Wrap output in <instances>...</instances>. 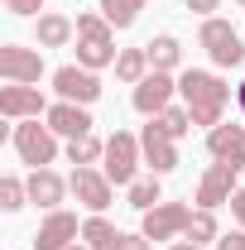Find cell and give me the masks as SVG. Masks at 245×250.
I'll use <instances>...</instances> for the list:
<instances>
[{
  "label": "cell",
  "mask_w": 245,
  "mask_h": 250,
  "mask_svg": "<svg viewBox=\"0 0 245 250\" xmlns=\"http://www.w3.org/2000/svg\"><path fill=\"white\" fill-rule=\"evenodd\" d=\"M178 96H183V106L192 111V125H221L226 116V101H231V87L216 77V72H202V67H187L183 77H178Z\"/></svg>",
  "instance_id": "6da1fadb"
},
{
  "label": "cell",
  "mask_w": 245,
  "mask_h": 250,
  "mask_svg": "<svg viewBox=\"0 0 245 250\" xmlns=\"http://www.w3.org/2000/svg\"><path fill=\"white\" fill-rule=\"evenodd\" d=\"M121 58L116 53V29H111V20L101 15V10H82L77 15V62L82 67H111V62Z\"/></svg>",
  "instance_id": "7a4b0ae2"
},
{
  "label": "cell",
  "mask_w": 245,
  "mask_h": 250,
  "mask_svg": "<svg viewBox=\"0 0 245 250\" xmlns=\"http://www.w3.org/2000/svg\"><path fill=\"white\" fill-rule=\"evenodd\" d=\"M197 43L207 48V58L216 62V67H241L245 62V39L241 29L231 24V20H202V29H197Z\"/></svg>",
  "instance_id": "3957f363"
},
{
  "label": "cell",
  "mask_w": 245,
  "mask_h": 250,
  "mask_svg": "<svg viewBox=\"0 0 245 250\" xmlns=\"http://www.w3.org/2000/svg\"><path fill=\"white\" fill-rule=\"evenodd\" d=\"M15 149L29 168H48L58 159V135L39 121H15Z\"/></svg>",
  "instance_id": "277c9868"
},
{
  "label": "cell",
  "mask_w": 245,
  "mask_h": 250,
  "mask_svg": "<svg viewBox=\"0 0 245 250\" xmlns=\"http://www.w3.org/2000/svg\"><path fill=\"white\" fill-rule=\"evenodd\" d=\"M140 159H144L140 140H135V135H125V130H116V135L106 140V168H101V173H106L116 188H130V183H135Z\"/></svg>",
  "instance_id": "5b68a950"
},
{
  "label": "cell",
  "mask_w": 245,
  "mask_h": 250,
  "mask_svg": "<svg viewBox=\"0 0 245 250\" xmlns=\"http://www.w3.org/2000/svg\"><path fill=\"white\" fill-rule=\"evenodd\" d=\"M187 221H192V207H187V202H159L154 212H144L140 236H149L154 246H159V241H183Z\"/></svg>",
  "instance_id": "8992f818"
},
{
  "label": "cell",
  "mask_w": 245,
  "mask_h": 250,
  "mask_svg": "<svg viewBox=\"0 0 245 250\" xmlns=\"http://www.w3.org/2000/svg\"><path fill=\"white\" fill-rule=\"evenodd\" d=\"M140 149H144V164H149V173H173L178 168V140L163 130L159 121H149L144 130H140Z\"/></svg>",
  "instance_id": "52a82bcc"
},
{
  "label": "cell",
  "mask_w": 245,
  "mask_h": 250,
  "mask_svg": "<svg viewBox=\"0 0 245 250\" xmlns=\"http://www.w3.org/2000/svg\"><path fill=\"white\" fill-rule=\"evenodd\" d=\"M0 116H5V121H39V116H48V101H43L39 87L5 82V87H0Z\"/></svg>",
  "instance_id": "ba28073f"
},
{
  "label": "cell",
  "mask_w": 245,
  "mask_h": 250,
  "mask_svg": "<svg viewBox=\"0 0 245 250\" xmlns=\"http://www.w3.org/2000/svg\"><path fill=\"white\" fill-rule=\"evenodd\" d=\"M0 77H5V82L39 87V77H43V53H39V48H20V43H5V48H0Z\"/></svg>",
  "instance_id": "9c48e42d"
},
{
  "label": "cell",
  "mask_w": 245,
  "mask_h": 250,
  "mask_svg": "<svg viewBox=\"0 0 245 250\" xmlns=\"http://www.w3.org/2000/svg\"><path fill=\"white\" fill-rule=\"evenodd\" d=\"M53 92H58L62 101L92 106L96 96H101V77H96L92 67H58V72H53Z\"/></svg>",
  "instance_id": "30bf717a"
},
{
  "label": "cell",
  "mask_w": 245,
  "mask_h": 250,
  "mask_svg": "<svg viewBox=\"0 0 245 250\" xmlns=\"http://www.w3.org/2000/svg\"><path fill=\"white\" fill-rule=\"evenodd\" d=\"M207 154H212V164H236V168H245V125H231L221 121L207 130Z\"/></svg>",
  "instance_id": "8fae6325"
},
{
  "label": "cell",
  "mask_w": 245,
  "mask_h": 250,
  "mask_svg": "<svg viewBox=\"0 0 245 250\" xmlns=\"http://www.w3.org/2000/svg\"><path fill=\"white\" fill-rule=\"evenodd\" d=\"M173 92H178V82H173V72H149L140 87H135V111L140 116H159V111H168L173 106Z\"/></svg>",
  "instance_id": "7c38bea8"
},
{
  "label": "cell",
  "mask_w": 245,
  "mask_h": 250,
  "mask_svg": "<svg viewBox=\"0 0 245 250\" xmlns=\"http://www.w3.org/2000/svg\"><path fill=\"white\" fill-rule=\"evenodd\" d=\"M236 164H212L207 173H202V183H197V207H207V212H216L221 202H231L236 197Z\"/></svg>",
  "instance_id": "4fadbf2b"
},
{
  "label": "cell",
  "mask_w": 245,
  "mask_h": 250,
  "mask_svg": "<svg viewBox=\"0 0 245 250\" xmlns=\"http://www.w3.org/2000/svg\"><path fill=\"white\" fill-rule=\"evenodd\" d=\"M77 236H82L77 217L58 207V212H48V217H43V226L34 231V250H67L72 241H77Z\"/></svg>",
  "instance_id": "5bb4252c"
},
{
  "label": "cell",
  "mask_w": 245,
  "mask_h": 250,
  "mask_svg": "<svg viewBox=\"0 0 245 250\" xmlns=\"http://www.w3.org/2000/svg\"><path fill=\"white\" fill-rule=\"evenodd\" d=\"M48 130L62 135V140H82V135H92V116H87V106H77V101H58V106H48Z\"/></svg>",
  "instance_id": "9a60e30c"
},
{
  "label": "cell",
  "mask_w": 245,
  "mask_h": 250,
  "mask_svg": "<svg viewBox=\"0 0 245 250\" xmlns=\"http://www.w3.org/2000/svg\"><path fill=\"white\" fill-rule=\"evenodd\" d=\"M72 192H77V202H82L87 212H106L116 183H111L106 173H96V168H77V173H72Z\"/></svg>",
  "instance_id": "2e32d148"
},
{
  "label": "cell",
  "mask_w": 245,
  "mask_h": 250,
  "mask_svg": "<svg viewBox=\"0 0 245 250\" xmlns=\"http://www.w3.org/2000/svg\"><path fill=\"white\" fill-rule=\"evenodd\" d=\"M24 183H29V202H39L43 212H58V207H62V197L72 192V183H62L53 168H34Z\"/></svg>",
  "instance_id": "e0dca14e"
},
{
  "label": "cell",
  "mask_w": 245,
  "mask_h": 250,
  "mask_svg": "<svg viewBox=\"0 0 245 250\" xmlns=\"http://www.w3.org/2000/svg\"><path fill=\"white\" fill-rule=\"evenodd\" d=\"M72 34H77V24H72L67 15H58V10H43V15L34 20V39H39V48H67Z\"/></svg>",
  "instance_id": "ac0fdd59"
},
{
  "label": "cell",
  "mask_w": 245,
  "mask_h": 250,
  "mask_svg": "<svg viewBox=\"0 0 245 250\" xmlns=\"http://www.w3.org/2000/svg\"><path fill=\"white\" fill-rule=\"evenodd\" d=\"M82 241L92 250H125V231H116L101 212H92V217L82 221Z\"/></svg>",
  "instance_id": "d6986e66"
},
{
  "label": "cell",
  "mask_w": 245,
  "mask_h": 250,
  "mask_svg": "<svg viewBox=\"0 0 245 250\" xmlns=\"http://www.w3.org/2000/svg\"><path fill=\"white\" fill-rule=\"evenodd\" d=\"M149 48H121V58H116V77L130 82V87H140L144 77H149Z\"/></svg>",
  "instance_id": "ffe728a7"
},
{
  "label": "cell",
  "mask_w": 245,
  "mask_h": 250,
  "mask_svg": "<svg viewBox=\"0 0 245 250\" xmlns=\"http://www.w3.org/2000/svg\"><path fill=\"white\" fill-rule=\"evenodd\" d=\"M144 48H149V67L154 72H173V67L183 62V43H178L173 34H159V39L144 43Z\"/></svg>",
  "instance_id": "44dd1931"
},
{
  "label": "cell",
  "mask_w": 245,
  "mask_h": 250,
  "mask_svg": "<svg viewBox=\"0 0 245 250\" xmlns=\"http://www.w3.org/2000/svg\"><path fill=\"white\" fill-rule=\"evenodd\" d=\"M159 202H163L159 173H149V178H135V183H130V207H135V212H154Z\"/></svg>",
  "instance_id": "7402d4cb"
},
{
  "label": "cell",
  "mask_w": 245,
  "mask_h": 250,
  "mask_svg": "<svg viewBox=\"0 0 245 250\" xmlns=\"http://www.w3.org/2000/svg\"><path fill=\"white\" fill-rule=\"evenodd\" d=\"M144 5H149V0H101V15L111 20V29H130Z\"/></svg>",
  "instance_id": "603a6c76"
},
{
  "label": "cell",
  "mask_w": 245,
  "mask_h": 250,
  "mask_svg": "<svg viewBox=\"0 0 245 250\" xmlns=\"http://www.w3.org/2000/svg\"><path fill=\"white\" fill-rule=\"evenodd\" d=\"M183 241H192V246H207V241H221V226H216V217L207 212V207H197L192 212V221H187Z\"/></svg>",
  "instance_id": "cb8c5ba5"
},
{
  "label": "cell",
  "mask_w": 245,
  "mask_h": 250,
  "mask_svg": "<svg viewBox=\"0 0 245 250\" xmlns=\"http://www.w3.org/2000/svg\"><path fill=\"white\" fill-rule=\"evenodd\" d=\"M67 159H72L77 168H92L96 159H106V140H96V135H82V140H67Z\"/></svg>",
  "instance_id": "d4e9b609"
},
{
  "label": "cell",
  "mask_w": 245,
  "mask_h": 250,
  "mask_svg": "<svg viewBox=\"0 0 245 250\" xmlns=\"http://www.w3.org/2000/svg\"><path fill=\"white\" fill-rule=\"evenodd\" d=\"M149 121H159L173 140H183L187 130H192V111H187V106H168V111H159V116H149Z\"/></svg>",
  "instance_id": "484cf974"
},
{
  "label": "cell",
  "mask_w": 245,
  "mask_h": 250,
  "mask_svg": "<svg viewBox=\"0 0 245 250\" xmlns=\"http://www.w3.org/2000/svg\"><path fill=\"white\" fill-rule=\"evenodd\" d=\"M24 202H29V183H20L15 173H5V178H0V207H5V212H20Z\"/></svg>",
  "instance_id": "4316f807"
},
{
  "label": "cell",
  "mask_w": 245,
  "mask_h": 250,
  "mask_svg": "<svg viewBox=\"0 0 245 250\" xmlns=\"http://www.w3.org/2000/svg\"><path fill=\"white\" fill-rule=\"evenodd\" d=\"M0 5H5L10 15H39V10H43V0H0Z\"/></svg>",
  "instance_id": "83f0119b"
},
{
  "label": "cell",
  "mask_w": 245,
  "mask_h": 250,
  "mask_svg": "<svg viewBox=\"0 0 245 250\" xmlns=\"http://www.w3.org/2000/svg\"><path fill=\"white\" fill-rule=\"evenodd\" d=\"M192 15H202V20H212V10H221V0H183Z\"/></svg>",
  "instance_id": "f1b7e54d"
},
{
  "label": "cell",
  "mask_w": 245,
  "mask_h": 250,
  "mask_svg": "<svg viewBox=\"0 0 245 250\" xmlns=\"http://www.w3.org/2000/svg\"><path fill=\"white\" fill-rule=\"evenodd\" d=\"M216 250H245V231H231V236H221Z\"/></svg>",
  "instance_id": "f546056e"
},
{
  "label": "cell",
  "mask_w": 245,
  "mask_h": 250,
  "mask_svg": "<svg viewBox=\"0 0 245 250\" xmlns=\"http://www.w3.org/2000/svg\"><path fill=\"white\" fill-rule=\"evenodd\" d=\"M231 217L241 221V231H245V188H236V197H231Z\"/></svg>",
  "instance_id": "4dcf8cb0"
},
{
  "label": "cell",
  "mask_w": 245,
  "mask_h": 250,
  "mask_svg": "<svg viewBox=\"0 0 245 250\" xmlns=\"http://www.w3.org/2000/svg\"><path fill=\"white\" fill-rule=\"evenodd\" d=\"M168 250H202V246H192V241H173Z\"/></svg>",
  "instance_id": "1f68e13d"
},
{
  "label": "cell",
  "mask_w": 245,
  "mask_h": 250,
  "mask_svg": "<svg viewBox=\"0 0 245 250\" xmlns=\"http://www.w3.org/2000/svg\"><path fill=\"white\" fill-rule=\"evenodd\" d=\"M236 106H241V111H245V82H241V87H236Z\"/></svg>",
  "instance_id": "d6a6232c"
},
{
  "label": "cell",
  "mask_w": 245,
  "mask_h": 250,
  "mask_svg": "<svg viewBox=\"0 0 245 250\" xmlns=\"http://www.w3.org/2000/svg\"><path fill=\"white\" fill-rule=\"evenodd\" d=\"M67 250H92V246H77V241H72V246H67Z\"/></svg>",
  "instance_id": "836d02e7"
},
{
  "label": "cell",
  "mask_w": 245,
  "mask_h": 250,
  "mask_svg": "<svg viewBox=\"0 0 245 250\" xmlns=\"http://www.w3.org/2000/svg\"><path fill=\"white\" fill-rule=\"evenodd\" d=\"M236 5H245V0H236Z\"/></svg>",
  "instance_id": "e575fe53"
}]
</instances>
